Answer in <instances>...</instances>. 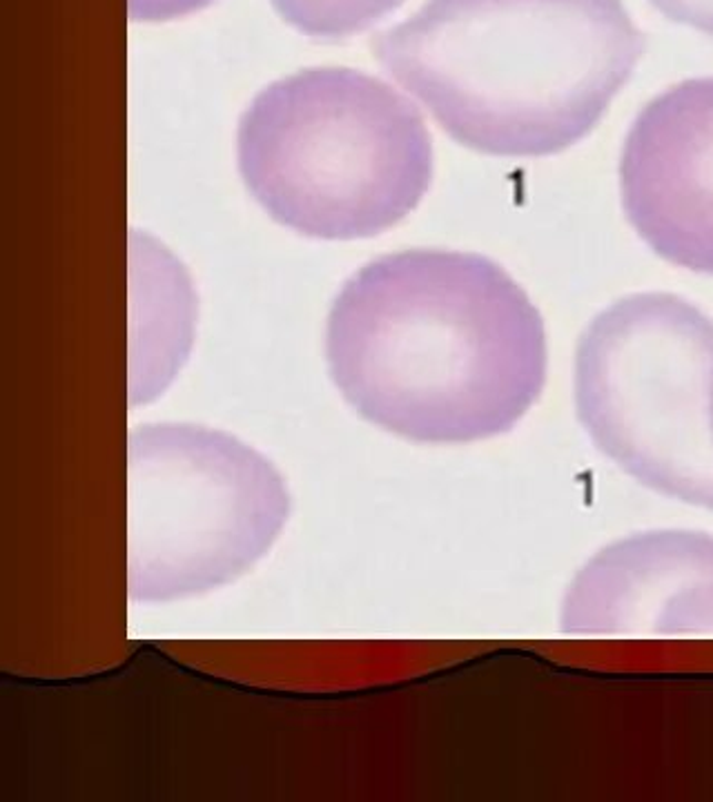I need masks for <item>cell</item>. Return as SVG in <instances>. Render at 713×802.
I'll return each mask as SVG.
<instances>
[{
  "label": "cell",
  "mask_w": 713,
  "mask_h": 802,
  "mask_svg": "<svg viewBox=\"0 0 713 802\" xmlns=\"http://www.w3.org/2000/svg\"><path fill=\"white\" fill-rule=\"evenodd\" d=\"M326 357L370 424L421 444L509 433L547 382V331L489 256L408 250L364 265L337 295Z\"/></svg>",
  "instance_id": "6da1fadb"
},
{
  "label": "cell",
  "mask_w": 713,
  "mask_h": 802,
  "mask_svg": "<svg viewBox=\"0 0 713 802\" xmlns=\"http://www.w3.org/2000/svg\"><path fill=\"white\" fill-rule=\"evenodd\" d=\"M646 50L620 0H428L373 54L459 145L553 156L587 139Z\"/></svg>",
  "instance_id": "7a4b0ae2"
},
{
  "label": "cell",
  "mask_w": 713,
  "mask_h": 802,
  "mask_svg": "<svg viewBox=\"0 0 713 802\" xmlns=\"http://www.w3.org/2000/svg\"><path fill=\"white\" fill-rule=\"evenodd\" d=\"M236 156L246 187L277 223L330 241L390 230L432 179L417 108L348 68L306 70L259 92L240 121Z\"/></svg>",
  "instance_id": "3957f363"
},
{
  "label": "cell",
  "mask_w": 713,
  "mask_h": 802,
  "mask_svg": "<svg viewBox=\"0 0 713 802\" xmlns=\"http://www.w3.org/2000/svg\"><path fill=\"white\" fill-rule=\"evenodd\" d=\"M291 493L227 433L145 424L128 435V596L172 602L248 573L277 542Z\"/></svg>",
  "instance_id": "277c9868"
},
{
  "label": "cell",
  "mask_w": 713,
  "mask_h": 802,
  "mask_svg": "<svg viewBox=\"0 0 713 802\" xmlns=\"http://www.w3.org/2000/svg\"><path fill=\"white\" fill-rule=\"evenodd\" d=\"M593 444L640 484L713 510V319L669 293L602 311L576 355Z\"/></svg>",
  "instance_id": "5b68a950"
},
{
  "label": "cell",
  "mask_w": 713,
  "mask_h": 802,
  "mask_svg": "<svg viewBox=\"0 0 713 802\" xmlns=\"http://www.w3.org/2000/svg\"><path fill=\"white\" fill-rule=\"evenodd\" d=\"M622 207L664 261L713 275V77L649 101L620 156Z\"/></svg>",
  "instance_id": "8992f818"
},
{
  "label": "cell",
  "mask_w": 713,
  "mask_h": 802,
  "mask_svg": "<svg viewBox=\"0 0 713 802\" xmlns=\"http://www.w3.org/2000/svg\"><path fill=\"white\" fill-rule=\"evenodd\" d=\"M562 607L569 636H713V538L658 530L615 542L584 565Z\"/></svg>",
  "instance_id": "52a82bcc"
},
{
  "label": "cell",
  "mask_w": 713,
  "mask_h": 802,
  "mask_svg": "<svg viewBox=\"0 0 713 802\" xmlns=\"http://www.w3.org/2000/svg\"><path fill=\"white\" fill-rule=\"evenodd\" d=\"M275 12L299 34L315 41H342L357 37L388 14L404 0H271Z\"/></svg>",
  "instance_id": "ba28073f"
},
{
  "label": "cell",
  "mask_w": 713,
  "mask_h": 802,
  "mask_svg": "<svg viewBox=\"0 0 713 802\" xmlns=\"http://www.w3.org/2000/svg\"><path fill=\"white\" fill-rule=\"evenodd\" d=\"M214 0H128V17L134 23H165L190 17Z\"/></svg>",
  "instance_id": "9c48e42d"
},
{
  "label": "cell",
  "mask_w": 713,
  "mask_h": 802,
  "mask_svg": "<svg viewBox=\"0 0 713 802\" xmlns=\"http://www.w3.org/2000/svg\"><path fill=\"white\" fill-rule=\"evenodd\" d=\"M669 21L713 39V0H649Z\"/></svg>",
  "instance_id": "30bf717a"
}]
</instances>
